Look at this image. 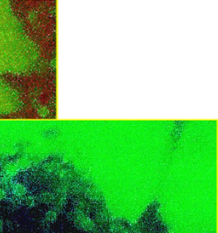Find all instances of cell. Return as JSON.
<instances>
[{"label":"cell","instance_id":"1","mask_svg":"<svg viewBox=\"0 0 218 233\" xmlns=\"http://www.w3.org/2000/svg\"><path fill=\"white\" fill-rule=\"evenodd\" d=\"M58 218V212L54 210L49 211L45 213V219L48 223H53Z\"/></svg>","mask_w":218,"mask_h":233},{"label":"cell","instance_id":"2","mask_svg":"<svg viewBox=\"0 0 218 233\" xmlns=\"http://www.w3.org/2000/svg\"><path fill=\"white\" fill-rule=\"evenodd\" d=\"M120 233H129L128 232H127V231H123V232H121Z\"/></svg>","mask_w":218,"mask_h":233}]
</instances>
